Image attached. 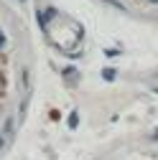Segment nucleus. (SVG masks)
<instances>
[{
    "mask_svg": "<svg viewBox=\"0 0 158 160\" xmlns=\"http://www.w3.org/2000/svg\"><path fill=\"white\" fill-rule=\"evenodd\" d=\"M3 41H5V38H3V36H0V46H3Z\"/></svg>",
    "mask_w": 158,
    "mask_h": 160,
    "instance_id": "nucleus-1",
    "label": "nucleus"
}]
</instances>
